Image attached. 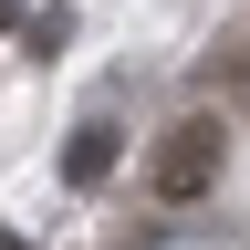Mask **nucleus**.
<instances>
[{
    "instance_id": "obj_1",
    "label": "nucleus",
    "mask_w": 250,
    "mask_h": 250,
    "mask_svg": "<svg viewBox=\"0 0 250 250\" xmlns=\"http://www.w3.org/2000/svg\"><path fill=\"white\" fill-rule=\"evenodd\" d=\"M219 177H229V125L219 115H177L146 146V198L156 208H198V198H219Z\"/></svg>"
},
{
    "instance_id": "obj_2",
    "label": "nucleus",
    "mask_w": 250,
    "mask_h": 250,
    "mask_svg": "<svg viewBox=\"0 0 250 250\" xmlns=\"http://www.w3.org/2000/svg\"><path fill=\"white\" fill-rule=\"evenodd\" d=\"M125 167V125H104V115H94V125H73V146H62V177H73V188H104Z\"/></svg>"
},
{
    "instance_id": "obj_3",
    "label": "nucleus",
    "mask_w": 250,
    "mask_h": 250,
    "mask_svg": "<svg viewBox=\"0 0 250 250\" xmlns=\"http://www.w3.org/2000/svg\"><path fill=\"white\" fill-rule=\"evenodd\" d=\"M21 42H31V52H42V62H52L62 42H73V11H31V21H21Z\"/></svg>"
},
{
    "instance_id": "obj_4",
    "label": "nucleus",
    "mask_w": 250,
    "mask_h": 250,
    "mask_svg": "<svg viewBox=\"0 0 250 250\" xmlns=\"http://www.w3.org/2000/svg\"><path fill=\"white\" fill-rule=\"evenodd\" d=\"M21 21H31V0H0V31H21Z\"/></svg>"
},
{
    "instance_id": "obj_5",
    "label": "nucleus",
    "mask_w": 250,
    "mask_h": 250,
    "mask_svg": "<svg viewBox=\"0 0 250 250\" xmlns=\"http://www.w3.org/2000/svg\"><path fill=\"white\" fill-rule=\"evenodd\" d=\"M0 250H31V240H21V229H0Z\"/></svg>"
}]
</instances>
